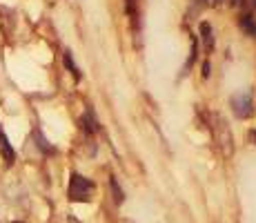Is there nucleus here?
I'll list each match as a JSON object with an SVG mask.
<instances>
[{"mask_svg": "<svg viewBox=\"0 0 256 223\" xmlns=\"http://www.w3.org/2000/svg\"><path fill=\"white\" fill-rule=\"evenodd\" d=\"M70 201H76V203H87L92 201V194H94V183L90 178L80 176V174H74L72 176V183H70Z\"/></svg>", "mask_w": 256, "mask_h": 223, "instance_id": "f257e3e1", "label": "nucleus"}, {"mask_svg": "<svg viewBox=\"0 0 256 223\" xmlns=\"http://www.w3.org/2000/svg\"><path fill=\"white\" fill-rule=\"evenodd\" d=\"M232 107H234V112H236V116H250L252 114V101H250V96L248 94H238V96H234L232 98Z\"/></svg>", "mask_w": 256, "mask_h": 223, "instance_id": "f03ea898", "label": "nucleus"}, {"mask_svg": "<svg viewBox=\"0 0 256 223\" xmlns=\"http://www.w3.org/2000/svg\"><path fill=\"white\" fill-rule=\"evenodd\" d=\"M0 152H2L4 156L9 158V161H14V150L12 147H9V143H7V138L2 136V134H0Z\"/></svg>", "mask_w": 256, "mask_h": 223, "instance_id": "7ed1b4c3", "label": "nucleus"}, {"mask_svg": "<svg viewBox=\"0 0 256 223\" xmlns=\"http://www.w3.org/2000/svg\"><path fill=\"white\" fill-rule=\"evenodd\" d=\"M80 125L85 127V132H94V130H96V123L92 121V116H90V114H85V116L80 118Z\"/></svg>", "mask_w": 256, "mask_h": 223, "instance_id": "20e7f679", "label": "nucleus"}, {"mask_svg": "<svg viewBox=\"0 0 256 223\" xmlns=\"http://www.w3.org/2000/svg\"><path fill=\"white\" fill-rule=\"evenodd\" d=\"M65 63H67V67L72 69V74H74V76L78 78V67L74 65V61H72V54H70V52H65Z\"/></svg>", "mask_w": 256, "mask_h": 223, "instance_id": "39448f33", "label": "nucleus"}, {"mask_svg": "<svg viewBox=\"0 0 256 223\" xmlns=\"http://www.w3.org/2000/svg\"><path fill=\"white\" fill-rule=\"evenodd\" d=\"M240 25H243V27L248 29L250 34H256V27H254V23H252V18H250V16H245L243 21H240Z\"/></svg>", "mask_w": 256, "mask_h": 223, "instance_id": "423d86ee", "label": "nucleus"}, {"mask_svg": "<svg viewBox=\"0 0 256 223\" xmlns=\"http://www.w3.org/2000/svg\"><path fill=\"white\" fill-rule=\"evenodd\" d=\"M112 187H114V194H116V201H118V203H122V190H120V187H118V185H116V181H112Z\"/></svg>", "mask_w": 256, "mask_h": 223, "instance_id": "0eeeda50", "label": "nucleus"}, {"mask_svg": "<svg viewBox=\"0 0 256 223\" xmlns=\"http://www.w3.org/2000/svg\"><path fill=\"white\" fill-rule=\"evenodd\" d=\"M14 223H22V221H14Z\"/></svg>", "mask_w": 256, "mask_h": 223, "instance_id": "6e6552de", "label": "nucleus"}]
</instances>
